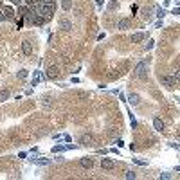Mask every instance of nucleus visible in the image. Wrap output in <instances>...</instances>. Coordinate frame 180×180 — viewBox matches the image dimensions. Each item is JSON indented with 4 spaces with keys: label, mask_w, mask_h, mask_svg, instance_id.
Returning a JSON list of instances; mask_svg holds the SVG:
<instances>
[{
    "label": "nucleus",
    "mask_w": 180,
    "mask_h": 180,
    "mask_svg": "<svg viewBox=\"0 0 180 180\" xmlns=\"http://www.w3.org/2000/svg\"><path fill=\"white\" fill-rule=\"evenodd\" d=\"M47 76L49 78H56L58 76V67L56 65H51L49 69H47Z\"/></svg>",
    "instance_id": "1a4fd4ad"
},
{
    "label": "nucleus",
    "mask_w": 180,
    "mask_h": 180,
    "mask_svg": "<svg viewBox=\"0 0 180 180\" xmlns=\"http://www.w3.org/2000/svg\"><path fill=\"white\" fill-rule=\"evenodd\" d=\"M59 27H61L63 31H70V29H72V24L69 22V20L63 18V20H59Z\"/></svg>",
    "instance_id": "6e6552de"
},
{
    "label": "nucleus",
    "mask_w": 180,
    "mask_h": 180,
    "mask_svg": "<svg viewBox=\"0 0 180 180\" xmlns=\"http://www.w3.org/2000/svg\"><path fill=\"white\" fill-rule=\"evenodd\" d=\"M144 36H146L144 32H135V34L131 36V42L133 43H139V42H142V40H144Z\"/></svg>",
    "instance_id": "9d476101"
},
{
    "label": "nucleus",
    "mask_w": 180,
    "mask_h": 180,
    "mask_svg": "<svg viewBox=\"0 0 180 180\" xmlns=\"http://www.w3.org/2000/svg\"><path fill=\"white\" fill-rule=\"evenodd\" d=\"M157 16H160V18H162V16H164V9L158 7V9H157Z\"/></svg>",
    "instance_id": "412c9836"
},
{
    "label": "nucleus",
    "mask_w": 180,
    "mask_h": 180,
    "mask_svg": "<svg viewBox=\"0 0 180 180\" xmlns=\"http://www.w3.org/2000/svg\"><path fill=\"white\" fill-rule=\"evenodd\" d=\"M151 47H153V40H150V42L144 45V49H146V51H148V49H151Z\"/></svg>",
    "instance_id": "aec40b11"
},
{
    "label": "nucleus",
    "mask_w": 180,
    "mask_h": 180,
    "mask_svg": "<svg viewBox=\"0 0 180 180\" xmlns=\"http://www.w3.org/2000/svg\"><path fill=\"white\" fill-rule=\"evenodd\" d=\"M160 81H162V85H166L168 88H173L175 86V78H168V76H160Z\"/></svg>",
    "instance_id": "7ed1b4c3"
},
{
    "label": "nucleus",
    "mask_w": 180,
    "mask_h": 180,
    "mask_svg": "<svg viewBox=\"0 0 180 180\" xmlns=\"http://www.w3.org/2000/svg\"><path fill=\"white\" fill-rule=\"evenodd\" d=\"M4 13H5V16H7V18H13V16H15V11H13L11 7H7V5L4 7Z\"/></svg>",
    "instance_id": "4468645a"
},
{
    "label": "nucleus",
    "mask_w": 180,
    "mask_h": 180,
    "mask_svg": "<svg viewBox=\"0 0 180 180\" xmlns=\"http://www.w3.org/2000/svg\"><path fill=\"white\" fill-rule=\"evenodd\" d=\"M81 166L85 169H92V166H94V158H90V157H83L81 158Z\"/></svg>",
    "instance_id": "20e7f679"
},
{
    "label": "nucleus",
    "mask_w": 180,
    "mask_h": 180,
    "mask_svg": "<svg viewBox=\"0 0 180 180\" xmlns=\"http://www.w3.org/2000/svg\"><path fill=\"white\" fill-rule=\"evenodd\" d=\"M101 166H103V169H112V168H114V160H110V158H103V160H101Z\"/></svg>",
    "instance_id": "0eeeda50"
},
{
    "label": "nucleus",
    "mask_w": 180,
    "mask_h": 180,
    "mask_svg": "<svg viewBox=\"0 0 180 180\" xmlns=\"http://www.w3.org/2000/svg\"><path fill=\"white\" fill-rule=\"evenodd\" d=\"M126 178H128V180H131V178H135V173H133V171H126V175H124Z\"/></svg>",
    "instance_id": "f3484780"
},
{
    "label": "nucleus",
    "mask_w": 180,
    "mask_h": 180,
    "mask_svg": "<svg viewBox=\"0 0 180 180\" xmlns=\"http://www.w3.org/2000/svg\"><path fill=\"white\" fill-rule=\"evenodd\" d=\"M117 27H119V29H128V27H130V20H128V18H123V20H119Z\"/></svg>",
    "instance_id": "9b49d317"
},
{
    "label": "nucleus",
    "mask_w": 180,
    "mask_h": 180,
    "mask_svg": "<svg viewBox=\"0 0 180 180\" xmlns=\"http://www.w3.org/2000/svg\"><path fill=\"white\" fill-rule=\"evenodd\" d=\"M173 78H175V81H180V69L175 70V74H173Z\"/></svg>",
    "instance_id": "6ab92c4d"
},
{
    "label": "nucleus",
    "mask_w": 180,
    "mask_h": 180,
    "mask_svg": "<svg viewBox=\"0 0 180 180\" xmlns=\"http://www.w3.org/2000/svg\"><path fill=\"white\" fill-rule=\"evenodd\" d=\"M119 7V2H117V0H112V2L108 4V9L110 11H114V9H117Z\"/></svg>",
    "instance_id": "2eb2a0df"
},
{
    "label": "nucleus",
    "mask_w": 180,
    "mask_h": 180,
    "mask_svg": "<svg viewBox=\"0 0 180 180\" xmlns=\"http://www.w3.org/2000/svg\"><path fill=\"white\" fill-rule=\"evenodd\" d=\"M153 126H155V130H157V131H162V130H164V123H162V119L155 117V119H153Z\"/></svg>",
    "instance_id": "423d86ee"
},
{
    "label": "nucleus",
    "mask_w": 180,
    "mask_h": 180,
    "mask_svg": "<svg viewBox=\"0 0 180 180\" xmlns=\"http://www.w3.org/2000/svg\"><path fill=\"white\" fill-rule=\"evenodd\" d=\"M79 142H81L83 146H90L92 142H94V137H92L90 133H83L81 139H79Z\"/></svg>",
    "instance_id": "f03ea898"
},
{
    "label": "nucleus",
    "mask_w": 180,
    "mask_h": 180,
    "mask_svg": "<svg viewBox=\"0 0 180 180\" xmlns=\"http://www.w3.org/2000/svg\"><path fill=\"white\" fill-rule=\"evenodd\" d=\"M18 78H20V79L27 78V70H20V72H18Z\"/></svg>",
    "instance_id": "a211bd4d"
},
{
    "label": "nucleus",
    "mask_w": 180,
    "mask_h": 180,
    "mask_svg": "<svg viewBox=\"0 0 180 180\" xmlns=\"http://www.w3.org/2000/svg\"><path fill=\"white\" fill-rule=\"evenodd\" d=\"M5 18H7V16H5L4 13H0V20H5Z\"/></svg>",
    "instance_id": "5701e85b"
},
{
    "label": "nucleus",
    "mask_w": 180,
    "mask_h": 180,
    "mask_svg": "<svg viewBox=\"0 0 180 180\" xmlns=\"http://www.w3.org/2000/svg\"><path fill=\"white\" fill-rule=\"evenodd\" d=\"M146 70H148V63H139L137 69H135V76L141 78V79H144L146 78Z\"/></svg>",
    "instance_id": "f257e3e1"
},
{
    "label": "nucleus",
    "mask_w": 180,
    "mask_h": 180,
    "mask_svg": "<svg viewBox=\"0 0 180 180\" xmlns=\"http://www.w3.org/2000/svg\"><path fill=\"white\" fill-rule=\"evenodd\" d=\"M11 2H13V4H16V5H22L24 0H11Z\"/></svg>",
    "instance_id": "4be33fe9"
},
{
    "label": "nucleus",
    "mask_w": 180,
    "mask_h": 180,
    "mask_svg": "<svg viewBox=\"0 0 180 180\" xmlns=\"http://www.w3.org/2000/svg\"><path fill=\"white\" fill-rule=\"evenodd\" d=\"M22 52L25 56H29L31 52H32V45H31V42H27V40H25V42L22 43Z\"/></svg>",
    "instance_id": "39448f33"
},
{
    "label": "nucleus",
    "mask_w": 180,
    "mask_h": 180,
    "mask_svg": "<svg viewBox=\"0 0 180 180\" xmlns=\"http://www.w3.org/2000/svg\"><path fill=\"white\" fill-rule=\"evenodd\" d=\"M9 99V90H0V103L7 101Z\"/></svg>",
    "instance_id": "f8f14e48"
},
{
    "label": "nucleus",
    "mask_w": 180,
    "mask_h": 180,
    "mask_svg": "<svg viewBox=\"0 0 180 180\" xmlns=\"http://www.w3.org/2000/svg\"><path fill=\"white\" fill-rule=\"evenodd\" d=\"M128 99H130V103H131L133 106L139 104V96H137V94H130V97H128Z\"/></svg>",
    "instance_id": "ddd939ff"
},
{
    "label": "nucleus",
    "mask_w": 180,
    "mask_h": 180,
    "mask_svg": "<svg viewBox=\"0 0 180 180\" xmlns=\"http://www.w3.org/2000/svg\"><path fill=\"white\" fill-rule=\"evenodd\" d=\"M70 7H72V2H70V0H63V9L69 11Z\"/></svg>",
    "instance_id": "dca6fc26"
}]
</instances>
